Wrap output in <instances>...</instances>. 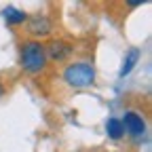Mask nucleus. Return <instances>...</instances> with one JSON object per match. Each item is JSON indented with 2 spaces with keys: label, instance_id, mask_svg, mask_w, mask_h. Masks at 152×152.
<instances>
[{
  "label": "nucleus",
  "instance_id": "2",
  "mask_svg": "<svg viewBox=\"0 0 152 152\" xmlns=\"http://www.w3.org/2000/svg\"><path fill=\"white\" fill-rule=\"evenodd\" d=\"M61 80L70 89H89L97 80V72L93 64L87 61H68L61 70Z\"/></svg>",
  "mask_w": 152,
  "mask_h": 152
},
{
  "label": "nucleus",
  "instance_id": "7",
  "mask_svg": "<svg viewBox=\"0 0 152 152\" xmlns=\"http://www.w3.org/2000/svg\"><path fill=\"white\" fill-rule=\"evenodd\" d=\"M2 17H4L7 26L17 28V26H23V23H26L28 13L21 11V9H17V7H4V9H2Z\"/></svg>",
  "mask_w": 152,
  "mask_h": 152
},
{
  "label": "nucleus",
  "instance_id": "5",
  "mask_svg": "<svg viewBox=\"0 0 152 152\" xmlns=\"http://www.w3.org/2000/svg\"><path fill=\"white\" fill-rule=\"evenodd\" d=\"M121 123H123L125 133L131 135V137H142L144 133H146V118L142 116V114L133 112V110H127L125 112V116L121 118Z\"/></svg>",
  "mask_w": 152,
  "mask_h": 152
},
{
  "label": "nucleus",
  "instance_id": "10",
  "mask_svg": "<svg viewBox=\"0 0 152 152\" xmlns=\"http://www.w3.org/2000/svg\"><path fill=\"white\" fill-rule=\"evenodd\" d=\"M142 4H144L142 0H135V2H127V7H131V9H133V7H142Z\"/></svg>",
  "mask_w": 152,
  "mask_h": 152
},
{
  "label": "nucleus",
  "instance_id": "8",
  "mask_svg": "<svg viewBox=\"0 0 152 152\" xmlns=\"http://www.w3.org/2000/svg\"><path fill=\"white\" fill-rule=\"evenodd\" d=\"M106 133H108V137L110 140H114V142H121L123 137H125V129H123V123H121V118H108V123H106Z\"/></svg>",
  "mask_w": 152,
  "mask_h": 152
},
{
  "label": "nucleus",
  "instance_id": "6",
  "mask_svg": "<svg viewBox=\"0 0 152 152\" xmlns=\"http://www.w3.org/2000/svg\"><path fill=\"white\" fill-rule=\"evenodd\" d=\"M140 57H142V51H140L137 47H133V49L127 51L125 59H123V66H121V72H118L121 78H125V76H129V74L133 72V68H135L137 61H140Z\"/></svg>",
  "mask_w": 152,
  "mask_h": 152
},
{
  "label": "nucleus",
  "instance_id": "9",
  "mask_svg": "<svg viewBox=\"0 0 152 152\" xmlns=\"http://www.w3.org/2000/svg\"><path fill=\"white\" fill-rule=\"evenodd\" d=\"M4 95H7V85H4L2 80H0V99H2Z\"/></svg>",
  "mask_w": 152,
  "mask_h": 152
},
{
  "label": "nucleus",
  "instance_id": "4",
  "mask_svg": "<svg viewBox=\"0 0 152 152\" xmlns=\"http://www.w3.org/2000/svg\"><path fill=\"white\" fill-rule=\"evenodd\" d=\"M45 51H47V61H53V64H68V59L74 53V47L64 40V38H53L45 45Z\"/></svg>",
  "mask_w": 152,
  "mask_h": 152
},
{
  "label": "nucleus",
  "instance_id": "1",
  "mask_svg": "<svg viewBox=\"0 0 152 152\" xmlns=\"http://www.w3.org/2000/svg\"><path fill=\"white\" fill-rule=\"evenodd\" d=\"M49 61H47V51H45V42L40 40H23L21 49H19V68L30 76H38L47 70Z\"/></svg>",
  "mask_w": 152,
  "mask_h": 152
},
{
  "label": "nucleus",
  "instance_id": "3",
  "mask_svg": "<svg viewBox=\"0 0 152 152\" xmlns=\"http://www.w3.org/2000/svg\"><path fill=\"white\" fill-rule=\"evenodd\" d=\"M23 28H26V34L30 36V40H42V38L51 36V32H53V19L42 13L28 15Z\"/></svg>",
  "mask_w": 152,
  "mask_h": 152
}]
</instances>
